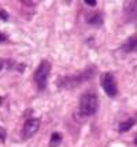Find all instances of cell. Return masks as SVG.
Instances as JSON below:
<instances>
[{
	"mask_svg": "<svg viewBox=\"0 0 137 147\" xmlns=\"http://www.w3.org/2000/svg\"><path fill=\"white\" fill-rule=\"evenodd\" d=\"M134 143H136V144H137V136H136V139H134Z\"/></svg>",
	"mask_w": 137,
	"mask_h": 147,
	"instance_id": "4fadbf2b",
	"label": "cell"
},
{
	"mask_svg": "<svg viewBox=\"0 0 137 147\" xmlns=\"http://www.w3.org/2000/svg\"><path fill=\"white\" fill-rule=\"evenodd\" d=\"M4 138H5V132L3 128H0V142H3L4 140Z\"/></svg>",
	"mask_w": 137,
	"mask_h": 147,
	"instance_id": "9c48e42d",
	"label": "cell"
},
{
	"mask_svg": "<svg viewBox=\"0 0 137 147\" xmlns=\"http://www.w3.org/2000/svg\"><path fill=\"white\" fill-rule=\"evenodd\" d=\"M100 82H101V87H103V90L105 91V94L110 95V97H115L116 93H118L115 78H114L111 74H103Z\"/></svg>",
	"mask_w": 137,
	"mask_h": 147,
	"instance_id": "3957f363",
	"label": "cell"
},
{
	"mask_svg": "<svg viewBox=\"0 0 137 147\" xmlns=\"http://www.w3.org/2000/svg\"><path fill=\"white\" fill-rule=\"evenodd\" d=\"M125 12H126V16L129 19H132V21L136 19L137 18V1L136 0L125 3Z\"/></svg>",
	"mask_w": 137,
	"mask_h": 147,
	"instance_id": "5b68a950",
	"label": "cell"
},
{
	"mask_svg": "<svg viewBox=\"0 0 137 147\" xmlns=\"http://www.w3.org/2000/svg\"><path fill=\"white\" fill-rule=\"evenodd\" d=\"M134 123H136V121L133 120V119H127V120L122 121L121 124H119V132H127L134 125Z\"/></svg>",
	"mask_w": 137,
	"mask_h": 147,
	"instance_id": "8992f818",
	"label": "cell"
},
{
	"mask_svg": "<svg viewBox=\"0 0 137 147\" xmlns=\"http://www.w3.org/2000/svg\"><path fill=\"white\" fill-rule=\"evenodd\" d=\"M62 142V136H60V134L58 132H55L51 135V140H49V147H58Z\"/></svg>",
	"mask_w": 137,
	"mask_h": 147,
	"instance_id": "52a82bcc",
	"label": "cell"
},
{
	"mask_svg": "<svg viewBox=\"0 0 137 147\" xmlns=\"http://www.w3.org/2000/svg\"><path fill=\"white\" fill-rule=\"evenodd\" d=\"M99 109V100L95 94L92 93H88V94H84L81 97V101H79V112L85 116H90L95 115Z\"/></svg>",
	"mask_w": 137,
	"mask_h": 147,
	"instance_id": "6da1fadb",
	"label": "cell"
},
{
	"mask_svg": "<svg viewBox=\"0 0 137 147\" xmlns=\"http://www.w3.org/2000/svg\"><path fill=\"white\" fill-rule=\"evenodd\" d=\"M85 3H86V4H89V5H95L96 4V1H88V0H86Z\"/></svg>",
	"mask_w": 137,
	"mask_h": 147,
	"instance_id": "8fae6325",
	"label": "cell"
},
{
	"mask_svg": "<svg viewBox=\"0 0 137 147\" xmlns=\"http://www.w3.org/2000/svg\"><path fill=\"white\" fill-rule=\"evenodd\" d=\"M49 71H51V64L47 60H42L40 65L37 67L36 72H34V82H36L37 87L40 90L47 87L48 76H49Z\"/></svg>",
	"mask_w": 137,
	"mask_h": 147,
	"instance_id": "7a4b0ae2",
	"label": "cell"
},
{
	"mask_svg": "<svg viewBox=\"0 0 137 147\" xmlns=\"http://www.w3.org/2000/svg\"><path fill=\"white\" fill-rule=\"evenodd\" d=\"M4 64H5V61L3 60V59H0V71L4 68Z\"/></svg>",
	"mask_w": 137,
	"mask_h": 147,
	"instance_id": "30bf717a",
	"label": "cell"
},
{
	"mask_svg": "<svg viewBox=\"0 0 137 147\" xmlns=\"http://www.w3.org/2000/svg\"><path fill=\"white\" fill-rule=\"evenodd\" d=\"M38 128H40V120H38V119L32 117V119L26 120L25 125L22 128V138H23V139H30L32 136L36 135V132L38 131Z\"/></svg>",
	"mask_w": 137,
	"mask_h": 147,
	"instance_id": "277c9868",
	"label": "cell"
},
{
	"mask_svg": "<svg viewBox=\"0 0 137 147\" xmlns=\"http://www.w3.org/2000/svg\"><path fill=\"white\" fill-rule=\"evenodd\" d=\"M136 48H137V37H133V38H130V40L125 44L123 49L127 51V52H130V51H134Z\"/></svg>",
	"mask_w": 137,
	"mask_h": 147,
	"instance_id": "ba28073f",
	"label": "cell"
},
{
	"mask_svg": "<svg viewBox=\"0 0 137 147\" xmlns=\"http://www.w3.org/2000/svg\"><path fill=\"white\" fill-rule=\"evenodd\" d=\"M1 40H4V37L3 36H0V41H1Z\"/></svg>",
	"mask_w": 137,
	"mask_h": 147,
	"instance_id": "7c38bea8",
	"label": "cell"
},
{
	"mask_svg": "<svg viewBox=\"0 0 137 147\" xmlns=\"http://www.w3.org/2000/svg\"><path fill=\"white\" fill-rule=\"evenodd\" d=\"M0 104H1V98H0Z\"/></svg>",
	"mask_w": 137,
	"mask_h": 147,
	"instance_id": "5bb4252c",
	"label": "cell"
}]
</instances>
